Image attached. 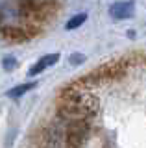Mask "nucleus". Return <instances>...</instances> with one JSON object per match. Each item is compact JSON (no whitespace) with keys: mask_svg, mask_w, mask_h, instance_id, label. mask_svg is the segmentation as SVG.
I'll list each match as a JSON object with an SVG mask.
<instances>
[{"mask_svg":"<svg viewBox=\"0 0 146 148\" xmlns=\"http://www.w3.org/2000/svg\"><path fill=\"white\" fill-rule=\"evenodd\" d=\"M98 111V98L78 83L59 95L57 113L65 120H89Z\"/></svg>","mask_w":146,"mask_h":148,"instance_id":"obj_1","label":"nucleus"},{"mask_svg":"<svg viewBox=\"0 0 146 148\" xmlns=\"http://www.w3.org/2000/svg\"><path fill=\"white\" fill-rule=\"evenodd\" d=\"M65 135H67V146L68 148H81L91 135L89 120H67Z\"/></svg>","mask_w":146,"mask_h":148,"instance_id":"obj_2","label":"nucleus"},{"mask_svg":"<svg viewBox=\"0 0 146 148\" xmlns=\"http://www.w3.org/2000/svg\"><path fill=\"white\" fill-rule=\"evenodd\" d=\"M37 34L35 26H2L0 37L8 43H24Z\"/></svg>","mask_w":146,"mask_h":148,"instance_id":"obj_3","label":"nucleus"},{"mask_svg":"<svg viewBox=\"0 0 146 148\" xmlns=\"http://www.w3.org/2000/svg\"><path fill=\"white\" fill-rule=\"evenodd\" d=\"M133 13H135V2H131V0H120V2H115L109 6V15L115 21L131 18Z\"/></svg>","mask_w":146,"mask_h":148,"instance_id":"obj_4","label":"nucleus"},{"mask_svg":"<svg viewBox=\"0 0 146 148\" xmlns=\"http://www.w3.org/2000/svg\"><path fill=\"white\" fill-rule=\"evenodd\" d=\"M59 61V54H46L43 56L41 59H37L33 65L30 67V76H37V74H41L43 71H46V69H50L52 65H56Z\"/></svg>","mask_w":146,"mask_h":148,"instance_id":"obj_5","label":"nucleus"},{"mask_svg":"<svg viewBox=\"0 0 146 148\" xmlns=\"http://www.w3.org/2000/svg\"><path fill=\"white\" fill-rule=\"evenodd\" d=\"M35 87V82H28V83H20V85H17V87H13V89H10L6 92L10 98H20L24 92H28V91H31Z\"/></svg>","mask_w":146,"mask_h":148,"instance_id":"obj_6","label":"nucleus"},{"mask_svg":"<svg viewBox=\"0 0 146 148\" xmlns=\"http://www.w3.org/2000/svg\"><path fill=\"white\" fill-rule=\"evenodd\" d=\"M87 21V13H78V15H74L72 18H68L67 24H65V30H76V28H80L83 22Z\"/></svg>","mask_w":146,"mask_h":148,"instance_id":"obj_7","label":"nucleus"},{"mask_svg":"<svg viewBox=\"0 0 146 148\" xmlns=\"http://www.w3.org/2000/svg\"><path fill=\"white\" fill-rule=\"evenodd\" d=\"M2 67L6 69V71H11V69L17 67V59L13 58V56H6V58L2 59Z\"/></svg>","mask_w":146,"mask_h":148,"instance_id":"obj_8","label":"nucleus"},{"mask_svg":"<svg viewBox=\"0 0 146 148\" xmlns=\"http://www.w3.org/2000/svg\"><path fill=\"white\" fill-rule=\"evenodd\" d=\"M85 61V56L83 54H72L70 56V63L72 65H80V63H83Z\"/></svg>","mask_w":146,"mask_h":148,"instance_id":"obj_9","label":"nucleus"}]
</instances>
